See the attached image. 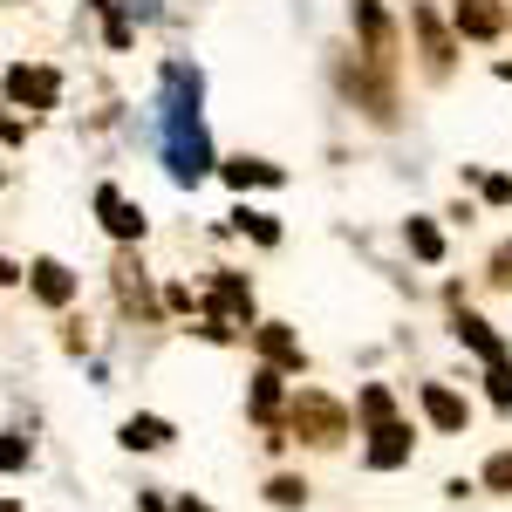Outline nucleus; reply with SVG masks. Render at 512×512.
<instances>
[{
	"mask_svg": "<svg viewBox=\"0 0 512 512\" xmlns=\"http://www.w3.org/2000/svg\"><path fill=\"white\" fill-rule=\"evenodd\" d=\"M171 512H212V506H198V499H178V506H171Z\"/></svg>",
	"mask_w": 512,
	"mask_h": 512,
	"instance_id": "obj_27",
	"label": "nucleus"
},
{
	"mask_svg": "<svg viewBox=\"0 0 512 512\" xmlns=\"http://www.w3.org/2000/svg\"><path fill=\"white\" fill-rule=\"evenodd\" d=\"M28 287H35V301H48V308H69L76 301V274L62 260H35L28 267Z\"/></svg>",
	"mask_w": 512,
	"mask_h": 512,
	"instance_id": "obj_10",
	"label": "nucleus"
},
{
	"mask_svg": "<svg viewBox=\"0 0 512 512\" xmlns=\"http://www.w3.org/2000/svg\"><path fill=\"white\" fill-rule=\"evenodd\" d=\"M137 274H144V267L123 253V260H117V301L130 308V315H151V294H144V280H137Z\"/></svg>",
	"mask_w": 512,
	"mask_h": 512,
	"instance_id": "obj_16",
	"label": "nucleus"
},
{
	"mask_svg": "<svg viewBox=\"0 0 512 512\" xmlns=\"http://www.w3.org/2000/svg\"><path fill=\"white\" fill-rule=\"evenodd\" d=\"M355 417H362L369 431H376V424H396V396L383 390V383H369V390L355 396Z\"/></svg>",
	"mask_w": 512,
	"mask_h": 512,
	"instance_id": "obj_17",
	"label": "nucleus"
},
{
	"mask_svg": "<svg viewBox=\"0 0 512 512\" xmlns=\"http://www.w3.org/2000/svg\"><path fill=\"white\" fill-rule=\"evenodd\" d=\"M403 239H410V253H417L424 267H437V260H444V233H437L431 219H410V226H403Z\"/></svg>",
	"mask_w": 512,
	"mask_h": 512,
	"instance_id": "obj_19",
	"label": "nucleus"
},
{
	"mask_svg": "<svg viewBox=\"0 0 512 512\" xmlns=\"http://www.w3.org/2000/svg\"><path fill=\"white\" fill-rule=\"evenodd\" d=\"M451 335H458V342H465L485 369H492V362H506V342H499V335H492V321L472 315V308H458V315H451Z\"/></svg>",
	"mask_w": 512,
	"mask_h": 512,
	"instance_id": "obj_8",
	"label": "nucleus"
},
{
	"mask_svg": "<svg viewBox=\"0 0 512 512\" xmlns=\"http://www.w3.org/2000/svg\"><path fill=\"white\" fill-rule=\"evenodd\" d=\"M485 485H492V492H512V451L485 458Z\"/></svg>",
	"mask_w": 512,
	"mask_h": 512,
	"instance_id": "obj_23",
	"label": "nucleus"
},
{
	"mask_svg": "<svg viewBox=\"0 0 512 512\" xmlns=\"http://www.w3.org/2000/svg\"><path fill=\"white\" fill-rule=\"evenodd\" d=\"M253 342H260V355H267L274 369H294V376L308 369V355H301V342H294V335H287L280 321H267V328H253Z\"/></svg>",
	"mask_w": 512,
	"mask_h": 512,
	"instance_id": "obj_13",
	"label": "nucleus"
},
{
	"mask_svg": "<svg viewBox=\"0 0 512 512\" xmlns=\"http://www.w3.org/2000/svg\"><path fill=\"white\" fill-rule=\"evenodd\" d=\"M7 96H14L21 110H55L62 76H55V69H28V62H14V69H7Z\"/></svg>",
	"mask_w": 512,
	"mask_h": 512,
	"instance_id": "obj_4",
	"label": "nucleus"
},
{
	"mask_svg": "<svg viewBox=\"0 0 512 512\" xmlns=\"http://www.w3.org/2000/svg\"><path fill=\"white\" fill-rule=\"evenodd\" d=\"M478 185H485V198H492V205H512V178H506V171H485Z\"/></svg>",
	"mask_w": 512,
	"mask_h": 512,
	"instance_id": "obj_24",
	"label": "nucleus"
},
{
	"mask_svg": "<svg viewBox=\"0 0 512 512\" xmlns=\"http://www.w3.org/2000/svg\"><path fill=\"white\" fill-rule=\"evenodd\" d=\"M424 417H431L437 431H465V424H472L465 396H458V390H444V383H424Z\"/></svg>",
	"mask_w": 512,
	"mask_h": 512,
	"instance_id": "obj_12",
	"label": "nucleus"
},
{
	"mask_svg": "<svg viewBox=\"0 0 512 512\" xmlns=\"http://www.w3.org/2000/svg\"><path fill=\"white\" fill-rule=\"evenodd\" d=\"M233 226H239V233H253L260 246H280V219H274V212H253V205H239Z\"/></svg>",
	"mask_w": 512,
	"mask_h": 512,
	"instance_id": "obj_20",
	"label": "nucleus"
},
{
	"mask_svg": "<svg viewBox=\"0 0 512 512\" xmlns=\"http://www.w3.org/2000/svg\"><path fill=\"white\" fill-rule=\"evenodd\" d=\"M219 178H226L233 192H246V185H280L287 171H280V164H267V158H233L226 171H219Z\"/></svg>",
	"mask_w": 512,
	"mask_h": 512,
	"instance_id": "obj_14",
	"label": "nucleus"
},
{
	"mask_svg": "<svg viewBox=\"0 0 512 512\" xmlns=\"http://www.w3.org/2000/svg\"><path fill=\"white\" fill-rule=\"evenodd\" d=\"M205 315H219V321H253V287H246L239 274H219V280H212Z\"/></svg>",
	"mask_w": 512,
	"mask_h": 512,
	"instance_id": "obj_11",
	"label": "nucleus"
},
{
	"mask_svg": "<svg viewBox=\"0 0 512 512\" xmlns=\"http://www.w3.org/2000/svg\"><path fill=\"white\" fill-rule=\"evenodd\" d=\"M492 76H499V82H512V62H499V69H492Z\"/></svg>",
	"mask_w": 512,
	"mask_h": 512,
	"instance_id": "obj_28",
	"label": "nucleus"
},
{
	"mask_svg": "<svg viewBox=\"0 0 512 512\" xmlns=\"http://www.w3.org/2000/svg\"><path fill=\"white\" fill-rule=\"evenodd\" d=\"M410 424H376L369 431V472H396V465H410Z\"/></svg>",
	"mask_w": 512,
	"mask_h": 512,
	"instance_id": "obj_9",
	"label": "nucleus"
},
{
	"mask_svg": "<svg viewBox=\"0 0 512 512\" xmlns=\"http://www.w3.org/2000/svg\"><path fill=\"white\" fill-rule=\"evenodd\" d=\"M253 417H260V424H274V417H280V369H274V362L253 376Z\"/></svg>",
	"mask_w": 512,
	"mask_h": 512,
	"instance_id": "obj_18",
	"label": "nucleus"
},
{
	"mask_svg": "<svg viewBox=\"0 0 512 512\" xmlns=\"http://www.w3.org/2000/svg\"><path fill=\"white\" fill-rule=\"evenodd\" d=\"M451 21H458V35H465V41H499L506 7H499V0H451Z\"/></svg>",
	"mask_w": 512,
	"mask_h": 512,
	"instance_id": "obj_7",
	"label": "nucleus"
},
{
	"mask_svg": "<svg viewBox=\"0 0 512 512\" xmlns=\"http://www.w3.org/2000/svg\"><path fill=\"white\" fill-rule=\"evenodd\" d=\"M267 499H274L280 512H301L308 506V478H294V472H280L274 485H267Z\"/></svg>",
	"mask_w": 512,
	"mask_h": 512,
	"instance_id": "obj_21",
	"label": "nucleus"
},
{
	"mask_svg": "<svg viewBox=\"0 0 512 512\" xmlns=\"http://www.w3.org/2000/svg\"><path fill=\"white\" fill-rule=\"evenodd\" d=\"M287 431L308 437V444H321V451H335V444L349 437V410H342L335 396H321V390H301L294 410H287Z\"/></svg>",
	"mask_w": 512,
	"mask_h": 512,
	"instance_id": "obj_2",
	"label": "nucleus"
},
{
	"mask_svg": "<svg viewBox=\"0 0 512 512\" xmlns=\"http://www.w3.org/2000/svg\"><path fill=\"white\" fill-rule=\"evenodd\" d=\"M410 28H417V48H424V76H451V55H458V48H451V35H444V21H437L431 7H410Z\"/></svg>",
	"mask_w": 512,
	"mask_h": 512,
	"instance_id": "obj_5",
	"label": "nucleus"
},
{
	"mask_svg": "<svg viewBox=\"0 0 512 512\" xmlns=\"http://www.w3.org/2000/svg\"><path fill=\"white\" fill-rule=\"evenodd\" d=\"M96 14L110 21V48H130V28H123V21H117V7H110V0H96Z\"/></svg>",
	"mask_w": 512,
	"mask_h": 512,
	"instance_id": "obj_25",
	"label": "nucleus"
},
{
	"mask_svg": "<svg viewBox=\"0 0 512 512\" xmlns=\"http://www.w3.org/2000/svg\"><path fill=\"white\" fill-rule=\"evenodd\" d=\"M492 280H499V287H512V246L499 253V267H492Z\"/></svg>",
	"mask_w": 512,
	"mask_h": 512,
	"instance_id": "obj_26",
	"label": "nucleus"
},
{
	"mask_svg": "<svg viewBox=\"0 0 512 512\" xmlns=\"http://www.w3.org/2000/svg\"><path fill=\"white\" fill-rule=\"evenodd\" d=\"M96 212H103V233H110V239H123V246L144 239V212H137L117 185H96Z\"/></svg>",
	"mask_w": 512,
	"mask_h": 512,
	"instance_id": "obj_6",
	"label": "nucleus"
},
{
	"mask_svg": "<svg viewBox=\"0 0 512 512\" xmlns=\"http://www.w3.org/2000/svg\"><path fill=\"white\" fill-rule=\"evenodd\" d=\"M117 437L130 451H164V444H171V424H164V417H123Z\"/></svg>",
	"mask_w": 512,
	"mask_h": 512,
	"instance_id": "obj_15",
	"label": "nucleus"
},
{
	"mask_svg": "<svg viewBox=\"0 0 512 512\" xmlns=\"http://www.w3.org/2000/svg\"><path fill=\"white\" fill-rule=\"evenodd\" d=\"M485 390H492L499 410H512V362H492V369H485Z\"/></svg>",
	"mask_w": 512,
	"mask_h": 512,
	"instance_id": "obj_22",
	"label": "nucleus"
},
{
	"mask_svg": "<svg viewBox=\"0 0 512 512\" xmlns=\"http://www.w3.org/2000/svg\"><path fill=\"white\" fill-rule=\"evenodd\" d=\"M349 14H355V35H362V69H369L376 82H390V69H396V28H390V14H383V0H355Z\"/></svg>",
	"mask_w": 512,
	"mask_h": 512,
	"instance_id": "obj_3",
	"label": "nucleus"
},
{
	"mask_svg": "<svg viewBox=\"0 0 512 512\" xmlns=\"http://www.w3.org/2000/svg\"><path fill=\"white\" fill-rule=\"evenodd\" d=\"M164 89H171V110H164V164H171L178 185H198L205 164H212L205 123H198V69H164Z\"/></svg>",
	"mask_w": 512,
	"mask_h": 512,
	"instance_id": "obj_1",
	"label": "nucleus"
}]
</instances>
